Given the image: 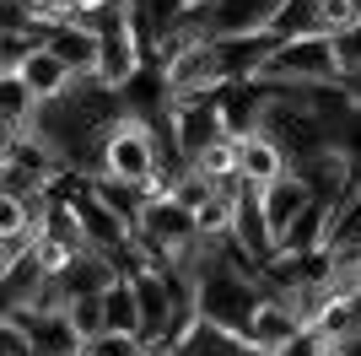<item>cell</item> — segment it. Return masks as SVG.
Instances as JSON below:
<instances>
[{
    "instance_id": "1",
    "label": "cell",
    "mask_w": 361,
    "mask_h": 356,
    "mask_svg": "<svg viewBox=\"0 0 361 356\" xmlns=\"http://www.w3.org/2000/svg\"><path fill=\"white\" fill-rule=\"evenodd\" d=\"M167 167H178V162L167 157L157 124H146V119H135V114H124L119 124L108 130L103 157H97V178H119V184H135V189H157V178H162Z\"/></svg>"
},
{
    "instance_id": "2",
    "label": "cell",
    "mask_w": 361,
    "mask_h": 356,
    "mask_svg": "<svg viewBox=\"0 0 361 356\" xmlns=\"http://www.w3.org/2000/svg\"><path fill=\"white\" fill-rule=\"evenodd\" d=\"M334 81H345V71H340V49H334V38H324V32L275 44V54L264 59V71L254 76V87H270V92L334 87Z\"/></svg>"
},
{
    "instance_id": "3",
    "label": "cell",
    "mask_w": 361,
    "mask_h": 356,
    "mask_svg": "<svg viewBox=\"0 0 361 356\" xmlns=\"http://www.w3.org/2000/svg\"><path fill=\"white\" fill-rule=\"evenodd\" d=\"M286 0H205L195 16H183L173 32L195 44H232V38H264Z\"/></svg>"
},
{
    "instance_id": "4",
    "label": "cell",
    "mask_w": 361,
    "mask_h": 356,
    "mask_svg": "<svg viewBox=\"0 0 361 356\" xmlns=\"http://www.w3.org/2000/svg\"><path fill=\"white\" fill-rule=\"evenodd\" d=\"M167 130H173L178 157L195 167L211 146H221V141H226L221 103H216V97H173V108H167Z\"/></svg>"
},
{
    "instance_id": "5",
    "label": "cell",
    "mask_w": 361,
    "mask_h": 356,
    "mask_svg": "<svg viewBox=\"0 0 361 356\" xmlns=\"http://www.w3.org/2000/svg\"><path fill=\"white\" fill-rule=\"evenodd\" d=\"M65 189V200H71V210H75V222H81V232H87V243L92 249H103V254H114V259H119L124 249H130V227L119 222V216H114V210L103 206V200H97V189H92V178H81V173H71L60 184Z\"/></svg>"
},
{
    "instance_id": "6",
    "label": "cell",
    "mask_w": 361,
    "mask_h": 356,
    "mask_svg": "<svg viewBox=\"0 0 361 356\" xmlns=\"http://www.w3.org/2000/svg\"><path fill=\"white\" fill-rule=\"evenodd\" d=\"M302 329H307V324H302V313L291 308L286 297H275V292H270L264 302H259V313H254V324H248V335H243V340H248V345H259L264 356H275L281 345H291V340H297Z\"/></svg>"
},
{
    "instance_id": "7",
    "label": "cell",
    "mask_w": 361,
    "mask_h": 356,
    "mask_svg": "<svg viewBox=\"0 0 361 356\" xmlns=\"http://www.w3.org/2000/svg\"><path fill=\"white\" fill-rule=\"evenodd\" d=\"M6 319H16L32 335V351L38 356H81L87 351V340L75 335V324L65 313H6Z\"/></svg>"
},
{
    "instance_id": "8",
    "label": "cell",
    "mask_w": 361,
    "mask_h": 356,
    "mask_svg": "<svg viewBox=\"0 0 361 356\" xmlns=\"http://www.w3.org/2000/svg\"><path fill=\"white\" fill-rule=\"evenodd\" d=\"M286 173H291V157H286V146H281L270 130H259V135L243 141V184L270 189L275 178H286Z\"/></svg>"
},
{
    "instance_id": "9",
    "label": "cell",
    "mask_w": 361,
    "mask_h": 356,
    "mask_svg": "<svg viewBox=\"0 0 361 356\" xmlns=\"http://www.w3.org/2000/svg\"><path fill=\"white\" fill-rule=\"evenodd\" d=\"M334 210L329 200H313V206L302 210L297 222L286 227V237H281V254H318V249H334Z\"/></svg>"
},
{
    "instance_id": "10",
    "label": "cell",
    "mask_w": 361,
    "mask_h": 356,
    "mask_svg": "<svg viewBox=\"0 0 361 356\" xmlns=\"http://www.w3.org/2000/svg\"><path fill=\"white\" fill-rule=\"evenodd\" d=\"M44 49H49V54H60L65 65L81 76V81H87V76L97 81V32L65 22V28H49V32H44Z\"/></svg>"
},
{
    "instance_id": "11",
    "label": "cell",
    "mask_w": 361,
    "mask_h": 356,
    "mask_svg": "<svg viewBox=\"0 0 361 356\" xmlns=\"http://www.w3.org/2000/svg\"><path fill=\"white\" fill-rule=\"evenodd\" d=\"M16 76H22V81H27V87L38 92V103H54V97H65V92H71L75 81H81V76H75L60 54H49V49H32V54H27V65H22Z\"/></svg>"
},
{
    "instance_id": "12",
    "label": "cell",
    "mask_w": 361,
    "mask_h": 356,
    "mask_svg": "<svg viewBox=\"0 0 361 356\" xmlns=\"http://www.w3.org/2000/svg\"><path fill=\"white\" fill-rule=\"evenodd\" d=\"M318 194L307 189V184H302L297 173H286V178H275L270 189H264V216H270V227H275V237H286V227L297 222L302 210L313 206Z\"/></svg>"
},
{
    "instance_id": "13",
    "label": "cell",
    "mask_w": 361,
    "mask_h": 356,
    "mask_svg": "<svg viewBox=\"0 0 361 356\" xmlns=\"http://www.w3.org/2000/svg\"><path fill=\"white\" fill-rule=\"evenodd\" d=\"M38 92L22 81V76H0V119H6V135H32L38 124Z\"/></svg>"
},
{
    "instance_id": "14",
    "label": "cell",
    "mask_w": 361,
    "mask_h": 356,
    "mask_svg": "<svg viewBox=\"0 0 361 356\" xmlns=\"http://www.w3.org/2000/svg\"><path fill=\"white\" fill-rule=\"evenodd\" d=\"M167 356H264L259 345H248L243 335H232V329H216V324H200L195 335L183 345H173Z\"/></svg>"
},
{
    "instance_id": "15",
    "label": "cell",
    "mask_w": 361,
    "mask_h": 356,
    "mask_svg": "<svg viewBox=\"0 0 361 356\" xmlns=\"http://www.w3.org/2000/svg\"><path fill=\"white\" fill-rule=\"evenodd\" d=\"M92 189H97V200H103L114 216H119L130 232L140 227V216H146L151 206V189H135V184H119V178H92Z\"/></svg>"
},
{
    "instance_id": "16",
    "label": "cell",
    "mask_w": 361,
    "mask_h": 356,
    "mask_svg": "<svg viewBox=\"0 0 361 356\" xmlns=\"http://www.w3.org/2000/svg\"><path fill=\"white\" fill-rule=\"evenodd\" d=\"M216 194H221V184H211V178L200 173V167H183V173H173V184H167L162 200H178L183 210H195V216H200V210L211 206Z\"/></svg>"
},
{
    "instance_id": "17",
    "label": "cell",
    "mask_w": 361,
    "mask_h": 356,
    "mask_svg": "<svg viewBox=\"0 0 361 356\" xmlns=\"http://www.w3.org/2000/svg\"><path fill=\"white\" fill-rule=\"evenodd\" d=\"M313 32H324L318 28V0H286L281 16H275V28H270V38L275 44H291V38H313Z\"/></svg>"
},
{
    "instance_id": "18",
    "label": "cell",
    "mask_w": 361,
    "mask_h": 356,
    "mask_svg": "<svg viewBox=\"0 0 361 356\" xmlns=\"http://www.w3.org/2000/svg\"><path fill=\"white\" fill-rule=\"evenodd\" d=\"M103 302H108V335H135V340H140V302H135V286H130V281L108 286Z\"/></svg>"
},
{
    "instance_id": "19",
    "label": "cell",
    "mask_w": 361,
    "mask_h": 356,
    "mask_svg": "<svg viewBox=\"0 0 361 356\" xmlns=\"http://www.w3.org/2000/svg\"><path fill=\"white\" fill-rule=\"evenodd\" d=\"M65 319L75 324L81 340H103V335H108V302H103V297H75L71 308H65Z\"/></svg>"
},
{
    "instance_id": "20",
    "label": "cell",
    "mask_w": 361,
    "mask_h": 356,
    "mask_svg": "<svg viewBox=\"0 0 361 356\" xmlns=\"http://www.w3.org/2000/svg\"><path fill=\"white\" fill-rule=\"evenodd\" d=\"M356 249H361V184L334 210V254H356Z\"/></svg>"
},
{
    "instance_id": "21",
    "label": "cell",
    "mask_w": 361,
    "mask_h": 356,
    "mask_svg": "<svg viewBox=\"0 0 361 356\" xmlns=\"http://www.w3.org/2000/svg\"><path fill=\"white\" fill-rule=\"evenodd\" d=\"M318 28H324V38L361 28V0H318Z\"/></svg>"
},
{
    "instance_id": "22",
    "label": "cell",
    "mask_w": 361,
    "mask_h": 356,
    "mask_svg": "<svg viewBox=\"0 0 361 356\" xmlns=\"http://www.w3.org/2000/svg\"><path fill=\"white\" fill-rule=\"evenodd\" d=\"M205 0H146V22H151V32L162 38V32H173L183 22V16H195Z\"/></svg>"
},
{
    "instance_id": "23",
    "label": "cell",
    "mask_w": 361,
    "mask_h": 356,
    "mask_svg": "<svg viewBox=\"0 0 361 356\" xmlns=\"http://www.w3.org/2000/svg\"><path fill=\"white\" fill-rule=\"evenodd\" d=\"M275 356H340V345H334L329 335H324V329H302L297 340H291V345H281Z\"/></svg>"
},
{
    "instance_id": "24",
    "label": "cell",
    "mask_w": 361,
    "mask_h": 356,
    "mask_svg": "<svg viewBox=\"0 0 361 356\" xmlns=\"http://www.w3.org/2000/svg\"><path fill=\"white\" fill-rule=\"evenodd\" d=\"M334 49H340V71H345V81H361V28L340 32Z\"/></svg>"
},
{
    "instance_id": "25",
    "label": "cell",
    "mask_w": 361,
    "mask_h": 356,
    "mask_svg": "<svg viewBox=\"0 0 361 356\" xmlns=\"http://www.w3.org/2000/svg\"><path fill=\"white\" fill-rule=\"evenodd\" d=\"M146 345L135 340V335H103V340H87V351L81 356H140Z\"/></svg>"
},
{
    "instance_id": "26",
    "label": "cell",
    "mask_w": 361,
    "mask_h": 356,
    "mask_svg": "<svg viewBox=\"0 0 361 356\" xmlns=\"http://www.w3.org/2000/svg\"><path fill=\"white\" fill-rule=\"evenodd\" d=\"M340 356H345V351H340Z\"/></svg>"
}]
</instances>
